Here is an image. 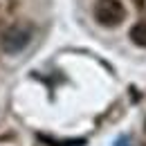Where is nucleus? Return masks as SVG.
Instances as JSON below:
<instances>
[{
  "label": "nucleus",
  "instance_id": "obj_1",
  "mask_svg": "<svg viewBox=\"0 0 146 146\" xmlns=\"http://www.w3.org/2000/svg\"><path fill=\"white\" fill-rule=\"evenodd\" d=\"M94 18L104 27H117L126 18V9L119 0H97L94 2Z\"/></svg>",
  "mask_w": 146,
  "mask_h": 146
},
{
  "label": "nucleus",
  "instance_id": "obj_2",
  "mask_svg": "<svg viewBox=\"0 0 146 146\" xmlns=\"http://www.w3.org/2000/svg\"><path fill=\"white\" fill-rule=\"evenodd\" d=\"M29 40H32V32L27 29V27H23V25H16V27H9L2 38H0V47L7 52V54H18L23 52L27 45H29Z\"/></svg>",
  "mask_w": 146,
  "mask_h": 146
},
{
  "label": "nucleus",
  "instance_id": "obj_3",
  "mask_svg": "<svg viewBox=\"0 0 146 146\" xmlns=\"http://www.w3.org/2000/svg\"><path fill=\"white\" fill-rule=\"evenodd\" d=\"M130 40L139 47H146V23H139L130 29Z\"/></svg>",
  "mask_w": 146,
  "mask_h": 146
},
{
  "label": "nucleus",
  "instance_id": "obj_4",
  "mask_svg": "<svg viewBox=\"0 0 146 146\" xmlns=\"http://www.w3.org/2000/svg\"><path fill=\"white\" fill-rule=\"evenodd\" d=\"M117 146H128V144H126V139H119V142H117Z\"/></svg>",
  "mask_w": 146,
  "mask_h": 146
}]
</instances>
